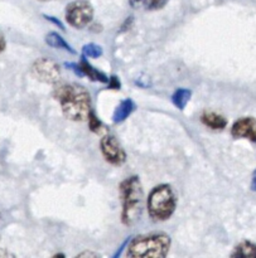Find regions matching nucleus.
I'll use <instances>...</instances> for the list:
<instances>
[{
	"label": "nucleus",
	"instance_id": "1",
	"mask_svg": "<svg viewBox=\"0 0 256 258\" xmlns=\"http://www.w3.org/2000/svg\"><path fill=\"white\" fill-rule=\"evenodd\" d=\"M56 100L60 102L62 112L68 120L86 121L91 110V96L82 86L65 83L56 87Z\"/></svg>",
	"mask_w": 256,
	"mask_h": 258
},
{
	"label": "nucleus",
	"instance_id": "2",
	"mask_svg": "<svg viewBox=\"0 0 256 258\" xmlns=\"http://www.w3.org/2000/svg\"><path fill=\"white\" fill-rule=\"evenodd\" d=\"M171 243V237L166 233L144 234L130 242L126 254L133 258H162L168 254Z\"/></svg>",
	"mask_w": 256,
	"mask_h": 258
},
{
	"label": "nucleus",
	"instance_id": "3",
	"mask_svg": "<svg viewBox=\"0 0 256 258\" xmlns=\"http://www.w3.org/2000/svg\"><path fill=\"white\" fill-rule=\"evenodd\" d=\"M123 202L121 219L124 224L130 226L138 221L143 208V188L138 176H130L125 179L119 186Z\"/></svg>",
	"mask_w": 256,
	"mask_h": 258
},
{
	"label": "nucleus",
	"instance_id": "4",
	"mask_svg": "<svg viewBox=\"0 0 256 258\" xmlns=\"http://www.w3.org/2000/svg\"><path fill=\"white\" fill-rule=\"evenodd\" d=\"M149 216L154 221H167L173 216L177 207V197L168 184L154 186L146 201Z\"/></svg>",
	"mask_w": 256,
	"mask_h": 258
},
{
	"label": "nucleus",
	"instance_id": "5",
	"mask_svg": "<svg viewBox=\"0 0 256 258\" xmlns=\"http://www.w3.org/2000/svg\"><path fill=\"white\" fill-rule=\"evenodd\" d=\"M93 18V8L86 0H76L66 8V20L73 28L87 27Z\"/></svg>",
	"mask_w": 256,
	"mask_h": 258
},
{
	"label": "nucleus",
	"instance_id": "6",
	"mask_svg": "<svg viewBox=\"0 0 256 258\" xmlns=\"http://www.w3.org/2000/svg\"><path fill=\"white\" fill-rule=\"evenodd\" d=\"M101 153L111 165L120 166L126 161V154L118 139L114 135H105L100 141Z\"/></svg>",
	"mask_w": 256,
	"mask_h": 258
},
{
	"label": "nucleus",
	"instance_id": "7",
	"mask_svg": "<svg viewBox=\"0 0 256 258\" xmlns=\"http://www.w3.org/2000/svg\"><path fill=\"white\" fill-rule=\"evenodd\" d=\"M32 73L38 81L44 83H56L61 77L60 66L48 58H39L32 67Z\"/></svg>",
	"mask_w": 256,
	"mask_h": 258
},
{
	"label": "nucleus",
	"instance_id": "8",
	"mask_svg": "<svg viewBox=\"0 0 256 258\" xmlns=\"http://www.w3.org/2000/svg\"><path fill=\"white\" fill-rule=\"evenodd\" d=\"M231 134L235 139H247L256 143V120L254 117L239 118L232 125Z\"/></svg>",
	"mask_w": 256,
	"mask_h": 258
},
{
	"label": "nucleus",
	"instance_id": "9",
	"mask_svg": "<svg viewBox=\"0 0 256 258\" xmlns=\"http://www.w3.org/2000/svg\"><path fill=\"white\" fill-rule=\"evenodd\" d=\"M135 110V103L133 102V100H124L119 103L118 107L115 108L113 115V121L115 123H120L123 121H125L131 113Z\"/></svg>",
	"mask_w": 256,
	"mask_h": 258
},
{
	"label": "nucleus",
	"instance_id": "10",
	"mask_svg": "<svg viewBox=\"0 0 256 258\" xmlns=\"http://www.w3.org/2000/svg\"><path fill=\"white\" fill-rule=\"evenodd\" d=\"M203 125H206L207 127L212 128V130H222V128L226 127L227 120L224 116L219 115V113L215 112H204L201 117Z\"/></svg>",
	"mask_w": 256,
	"mask_h": 258
},
{
	"label": "nucleus",
	"instance_id": "11",
	"mask_svg": "<svg viewBox=\"0 0 256 258\" xmlns=\"http://www.w3.org/2000/svg\"><path fill=\"white\" fill-rule=\"evenodd\" d=\"M80 67H81V70H82L83 76H87L90 80L96 81V82H100V83H108L109 82L108 76H106L105 73L97 71L96 68H93L92 66H91L90 63L85 59V58L81 60Z\"/></svg>",
	"mask_w": 256,
	"mask_h": 258
},
{
	"label": "nucleus",
	"instance_id": "12",
	"mask_svg": "<svg viewBox=\"0 0 256 258\" xmlns=\"http://www.w3.org/2000/svg\"><path fill=\"white\" fill-rule=\"evenodd\" d=\"M231 257H242V258H256V244L249 241L241 242L235 247Z\"/></svg>",
	"mask_w": 256,
	"mask_h": 258
},
{
	"label": "nucleus",
	"instance_id": "13",
	"mask_svg": "<svg viewBox=\"0 0 256 258\" xmlns=\"http://www.w3.org/2000/svg\"><path fill=\"white\" fill-rule=\"evenodd\" d=\"M45 42H47L48 45H50V47L53 48H58V49L67 50V52L70 53H75V49H72L71 45L56 32L48 33V34L45 35Z\"/></svg>",
	"mask_w": 256,
	"mask_h": 258
},
{
	"label": "nucleus",
	"instance_id": "14",
	"mask_svg": "<svg viewBox=\"0 0 256 258\" xmlns=\"http://www.w3.org/2000/svg\"><path fill=\"white\" fill-rule=\"evenodd\" d=\"M191 96L192 92L189 90H187V88H179V90H177L172 95V102H173V105L177 108L183 110L187 106V103L189 102V100H191Z\"/></svg>",
	"mask_w": 256,
	"mask_h": 258
},
{
	"label": "nucleus",
	"instance_id": "15",
	"mask_svg": "<svg viewBox=\"0 0 256 258\" xmlns=\"http://www.w3.org/2000/svg\"><path fill=\"white\" fill-rule=\"evenodd\" d=\"M169 0H130V4L133 8L145 7L148 10H158L162 9Z\"/></svg>",
	"mask_w": 256,
	"mask_h": 258
},
{
	"label": "nucleus",
	"instance_id": "16",
	"mask_svg": "<svg viewBox=\"0 0 256 258\" xmlns=\"http://www.w3.org/2000/svg\"><path fill=\"white\" fill-rule=\"evenodd\" d=\"M82 53L85 57L88 58H98L103 55V48L100 45L95 44V43H88V44L83 45Z\"/></svg>",
	"mask_w": 256,
	"mask_h": 258
},
{
	"label": "nucleus",
	"instance_id": "17",
	"mask_svg": "<svg viewBox=\"0 0 256 258\" xmlns=\"http://www.w3.org/2000/svg\"><path fill=\"white\" fill-rule=\"evenodd\" d=\"M87 120H88V123H90L91 131L98 134L101 130H103V127H104L103 122H101V121L98 120L97 117H96V115H95V112H93V111H91L90 115H88Z\"/></svg>",
	"mask_w": 256,
	"mask_h": 258
},
{
	"label": "nucleus",
	"instance_id": "18",
	"mask_svg": "<svg viewBox=\"0 0 256 258\" xmlns=\"http://www.w3.org/2000/svg\"><path fill=\"white\" fill-rule=\"evenodd\" d=\"M109 86H110L111 88H120V81L116 78V76H111V78H109Z\"/></svg>",
	"mask_w": 256,
	"mask_h": 258
},
{
	"label": "nucleus",
	"instance_id": "19",
	"mask_svg": "<svg viewBox=\"0 0 256 258\" xmlns=\"http://www.w3.org/2000/svg\"><path fill=\"white\" fill-rule=\"evenodd\" d=\"M5 45H7V42H5V37L2 32H0V53L5 49Z\"/></svg>",
	"mask_w": 256,
	"mask_h": 258
},
{
	"label": "nucleus",
	"instance_id": "20",
	"mask_svg": "<svg viewBox=\"0 0 256 258\" xmlns=\"http://www.w3.org/2000/svg\"><path fill=\"white\" fill-rule=\"evenodd\" d=\"M45 19H48V20H50V22L56 23V24H57L58 27L61 28V29H65V27H63L62 23H61L60 20H58V19H56V18H53V17H47V15H45Z\"/></svg>",
	"mask_w": 256,
	"mask_h": 258
},
{
	"label": "nucleus",
	"instance_id": "21",
	"mask_svg": "<svg viewBox=\"0 0 256 258\" xmlns=\"http://www.w3.org/2000/svg\"><path fill=\"white\" fill-rule=\"evenodd\" d=\"M85 256H88V257H97L98 254H97V253H92V252H83V253L78 254V257H85Z\"/></svg>",
	"mask_w": 256,
	"mask_h": 258
},
{
	"label": "nucleus",
	"instance_id": "22",
	"mask_svg": "<svg viewBox=\"0 0 256 258\" xmlns=\"http://www.w3.org/2000/svg\"><path fill=\"white\" fill-rule=\"evenodd\" d=\"M251 190L256 191V170L252 174V180H251Z\"/></svg>",
	"mask_w": 256,
	"mask_h": 258
},
{
	"label": "nucleus",
	"instance_id": "23",
	"mask_svg": "<svg viewBox=\"0 0 256 258\" xmlns=\"http://www.w3.org/2000/svg\"><path fill=\"white\" fill-rule=\"evenodd\" d=\"M42 2H48V0H42Z\"/></svg>",
	"mask_w": 256,
	"mask_h": 258
}]
</instances>
